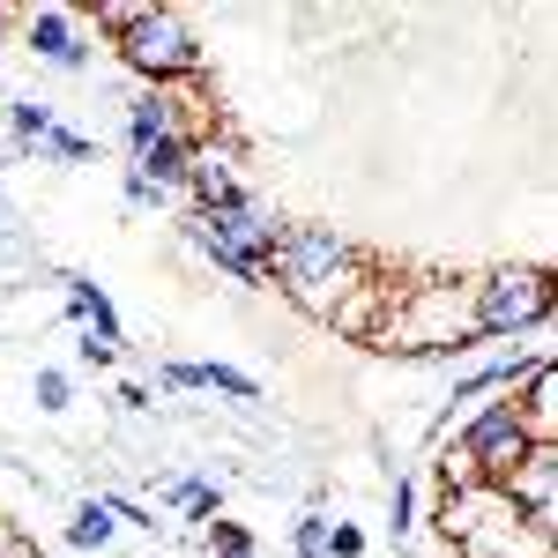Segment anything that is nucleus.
Segmentation results:
<instances>
[{
	"label": "nucleus",
	"mask_w": 558,
	"mask_h": 558,
	"mask_svg": "<svg viewBox=\"0 0 558 558\" xmlns=\"http://www.w3.org/2000/svg\"><path fill=\"white\" fill-rule=\"evenodd\" d=\"M387 536H395V544L417 536V476L410 470H395V484H387Z\"/></svg>",
	"instance_id": "16"
},
{
	"label": "nucleus",
	"mask_w": 558,
	"mask_h": 558,
	"mask_svg": "<svg viewBox=\"0 0 558 558\" xmlns=\"http://www.w3.org/2000/svg\"><path fill=\"white\" fill-rule=\"evenodd\" d=\"M105 499V514L120 521V529H142V536H157V507L149 499H134V492H97Z\"/></svg>",
	"instance_id": "18"
},
{
	"label": "nucleus",
	"mask_w": 558,
	"mask_h": 558,
	"mask_svg": "<svg viewBox=\"0 0 558 558\" xmlns=\"http://www.w3.org/2000/svg\"><path fill=\"white\" fill-rule=\"evenodd\" d=\"M60 120V105H45V97H0V128H8V165L15 157H31L45 134Z\"/></svg>",
	"instance_id": "11"
},
{
	"label": "nucleus",
	"mask_w": 558,
	"mask_h": 558,
	"mask_svg": "<svg viewBox=\"0 0 558 558\" xmlns=\"http://www.w3.org/2000/svg\"><path fill=\"white\" fill-rule=\"evenodd\" d=\"M15 31H23V52H31L38 68L89 75V38H83V23H75L68 8H23V15H15Z\"/></svg>",
	"instance_id": "6"
},
{
	"label": "nucleus",
	"mask_w": 558,
	"mask_h": 558,
	"mask_svg": "<svg viewBox=\"0 0 558 558\" xmlns=\"http://www.w3.org/2000/svg\"><path fill=\"white\" fill-rule=\"evenodd\" d=\"M202 395H231V402H260V380L223 365V357H202Z\"/></svg>",
	"instance_id": "17"
},
{
	"label": "nucleus",
	"mask_w": 558,
	"mask_h": 558,
	"mask_svg": "<svg viewBox=\"0 0 558 558\" xmlns=\"http://www.w3.org/2000/svg\"><path fill=\"white\" fill-rule=\"evenodd\" d=\"M112 402H120L128 417H142V410H157V395H149L142 380H120V395H112Z\"/></svg>",
	"instance_id": "25"
},
{
	"label": "nucleus",
	"mask_w": 558,
	"mask_h": 558,
	"mask_svg": "<svg viewBox=\"0 0 558 558\" xmlns=\"http://www.w3.org/2000/svg\"><path fill=\"white\" fill-rule=\"evenodd\" d=\"M0 165H8V128H0Z\"/></svg>",
	"instance_id": "28"
},
{
	"label": "nucleus",
	"mask_w": 558,
	"mask_h": 558,
	"mask_svg": "<svg viewBox=\"0 0 558 558\" xmlns=\"http://www.w3.org/2000/svg\"><path fill=\"white\" fill-rule=\"evenodd\" d=\"M75 357H83V365H97V373H105V365H120V350L89 343V336H75Z\"/></svg>",
	"instance_id": "26"
},
{
	"label": "nucleus",
	"mask_w": 558,
	"mask_h": 558,
	"mask_svg": "<svg viewBox=\"0 0 558 558\" xmlns=\"http://www.w3.org/2000/svg\"><path fill=\"white\" fill-rule=\"evenodd\" d=\"M31 395H38V410H45V417H60V410L75 402V380H68L60 365H38V380H31Z\"/></svg>",
	"instance_id": "19"
},
{
	"label": "nucleus",
	"mask_w": 558,
	"mask_h": 558,
	"mask_svg": "<svg viewBox=\"0 0 558 558\" xmlns=\"http://www.w3.org/2000/svg\"><path fill=\"white\" fill-rule=\"evenodd\" d=\"M291 558H328V514H299L291 521Z\"/></svg>",
	"instance_id": "20"
},
{
	"label": "nucleus",
	"mask_w": 558,
	"mask_h": 558,
	"mask_svg": "<svg viewBox=\"0 0 558 558\" xmlns=\"http://www.w3.org/2000/svg\"><path fill=\"white\" fill-rule=\"evenodd\" d=\"M551 328V268H484L470 276V336L514 343Z\"/></svg>",
	"instance_id": "4"
},
{
	"label": "nucleus",
	"mask_w": 558,
	"mask_h": 558,
	"mask_svg": "<svg viewBox=\"0 0 558 558\" xmlns=\"http://www.w3.org/2000/svg\"><path fill=\"white\" fill-rule=\"evenodd\" d=\"M328 558H365V529L357 521H328Z\"/></svg>",
	"instance_id": "23"
},
{
	"label": "nucleus",
	"mask_w": 558,
	"mask_h": 558,
	"mask_svg": "<svg viewBox=\"0 0 558 558\" xmlns=\"http://www.w3.org/2000/svg\"><path fill=\"white\" fill-rule=\"evenodd\" d=\"M507 492V507H514L529 529H544L551 536V492H558V447H529L514 462V476L499 484Z\"/></svg>",
	"instance_id": "8"
},
{
	"label": "nucleus",
	"mask_w": 558,
	"mask_h": 558,
	"mask_svg": "<svg viewBox=\"0 0 558 558\" xmlns=\"http://www.w3.org/2000/svg\"><path fill=\"white\" fill-rule=\"evenodd\" d=\"M8 23H15V8H0V31H8Z\"/></svg>",
	"instance_id": "27"
},
{
	"label": "nucleus",
	"mask_w": 558,
	"mask_h": 558,
	"mask_svg": "<svg viewBox=\"0 0 558 558\" xmlns=\"http://www.w3.org/2000/svg\"><path fill=\"white\" fill-rule=\"evenodd\" d=\"M120 68L142 75V89H186L209 75V45L179 8H128V23L112 31Z\"/></svg>",
	"instance_id": "3"
},
{
	"label": "nucleus",
	"mask_w": 558,
	"mask_h": 558,
	"mask_svg": "<svg viewBox=\"0 0 558 558\" xmlns=\"http://www.w3.org/2000/svg\"><path fill=\"white\" fill-rule=\"evenodd\" d=\"M31 157H38V165H97V142H89L83 128H68V120H52V134H45Z\"/></svg>",
	"instance_id": "15"
},
{
	"label": "nucleus",
	"mask_w": 558,
	"mask_h": 558,
	"mask_svg": "<svg viewBox=\"0 0 558 558\" xmlns=\"http://www.w3.org/2000/svg\"><path fill=\"white\" fill-rule=\"evenodd\" d=\"M209 551L216 558H254V529L246 521H209Z\"/></svg>",
	"instance_id": "21"
},
{
	"label": "nucleus",
	"mask_w": 558,
	"mask_h": 558,
	"mask_svg": "<svg viewBox=\"0 0 558 558\" xmlns=\"http://www.w3.org/2000/svg\"><path fill=\"white\" fill-rule=\"evenodd\" d=\"M268 283L313 320H343L350 299L373 291L365 283V246L336 223H283V239L268 254Z\"/></svg>",
	"instance_id": "1"
},
{
	"label": "nucleus",
	"mask_w": 558,
	"mask_h": 558,
	"mask_svg": "<svg viewBox=\"0 0 558 558\" xmlns=\"http://www.w3.org/2000/svg\"><path fill=\"white\" fill-rule=\"evenodd\" d=\"M120 194H128V209H172V202H165V194H157L149 179L134 172V165H128V179H120Z\"/></svg>",
	"instance_id": "24"
},
{
	"label": "nucleus",
	"mask_w": 558,
	"mask_h": 558,
	"mask_svg": "<svg viewBox=\"0 0 558 558\" xmlns=\"http://www.w3.org/2000/svg\"><path fill=\"white\" fill-rule=\"evenodd\" d=\"M231 194H239L231 157H223V149H194V172L179 186V202H186V209H216V202H231Z\"/></svg>",
	"instance_id": "12"
},
{
	"label": "nucleus",
	"mask_w": 558,
	"mask_h": 558,
	"mask_svg": "<svg viewBox=\"0 0 558 558\" xmlns=\"http://www.w3.org/2000/svg\"><path fill=\"white\" fill-rule=\"evenodd\" d=\"M194 149H202V134H172V142H149L142 157H134V172L149 179L165 202H179V186H186V172H194Z\"/></svg>",
	"instance_id": "10"
},
{
	"label": "nucleus",
	"mask_w": 558,
	"mask_h": 558,
	"mask_svg": "<svg viewBox=\"0 0 558 558\" xmlns=\"http://www.w3.org/2000/svg\"><path fill=\"white\" fill-rule=\"evenodd\" d=\"M112 536H120V521L105 514V499H97V492H89V499H75V514H68V551L105 558V551H112Z\"/></svg>",
	"instance_id": "13"
},
{
	"label": "nucleus",
	"mask_w": 558,
	"mask_h": 558,
	"mask_svg": "<svg viewBox=\"0 0 558 558\" xmlns=\"http://www.w3.org/2000/svg\"><path fill=\"white\" fill-rule=\"evenodd\" d=\"M179 239L209 260L216 276H231L239 291H268V254H276V239H283V216L268 209L254 186H239V194L216 202V209L179 216Z\"/></svg>",
	"instance_id": "2"
},
{
	"label": "nucleus",
	"mask_w": 558,
	"mask_h": 558,
	"mask_svg": "<svg viewBox=\"0 0 558 558\" xmlns=\"http://www.w3.org/2000/svg\"><path fill=\"white\" fill-rule=\"evenodd\" d=\"M52 283H60V299H68V320L83 328L89 343H105V350H128V328H120V305L105 299V283H89L83 268H60Z\"/></svg>",
	"instance_id": "9"
},
{
	"label": "nucleus",
	"mask_w": 558,
	"mask_h": 558,
	"mask_svg": "<svg viewBox=\"0 0 558 558\" xmlns=\"http://www.w3.org/2000/svg\"><path fill=\"white\" fill-rule=\"evenodd\" d=\"M172 134H194V97L186 89H134L128 112H120L128 157H142L149 142H172Z\"/></svg>",
	"instance_id": "7"
},
{
	"label": "nucleus",
	"mask_w": 558,
	"mask_h": 558,
	"mask_svg": "<svg viewBox=\"0 0 558 558\" xmlns=\"http://www.w3.org/2000/svg\"><path fill=\"white\" fill-rule=\"evenodd\" d=\"M0 194H8V179H0Z\"/></svg>",
	"instance_id": "29"
},
{
	"label": "nucleus",
	"mask_w": 558,
	"mask_h": 558,
	"mask_svg": "<svg viewBox=\"0 0 558 558\" xmlns=\"http://www.w3.org/2000/svg\"><path fill=\"white\" fill-rule=\"evenodd\" d=\"M157 380L172 387V395H202V357H165Z\"/></svg>",
	"instance_id": "22"
},
{
	"label": "nucleus",
	"mask_w": 558,
	"mask_h": 558,
	"mask_svg": "<svg viewBox=\"0 0 558 558\" xmlns=\"http://www.w3.org/2000/svg\"><path fill=\"white\" fill-rule=\"evenodd\" d=\"M447 558H462V551H447Z\"/></svg>",
	"instance_id": "30"
},
{
	"label": "nucleus",
	"mask_w": 558,
	"mask_h": 558,
	"mask_svg": "<svg viewBox=\"0 0 558 558\" xmlns=\"http://www.w3.org/2000/svg\"><path fill=\"white\" fill-rule=\"evenodd\" d=\"M529 447H536V439H529V425H521L514 395H492V402H476L470 417L454 425V454H462L454 484H507Z\"/></svg>",
	"instance_id": "5"
},
{
	"label": "nucleus",
	"mask_w": 558,
	"mask_h": 558,
	"mask_svg": "<svg viewBox=\"0 0 558 558\" xmlns=\"http://www.w3.org/2000/svg\"><path fill=\"white\" fill-rule=\"evenodd\" d=\"M165 507H179L186 521H223V484H209V476H165Z\"/></svg>",
	"instance_id": "14"
}]
</instances>
